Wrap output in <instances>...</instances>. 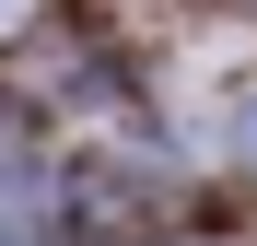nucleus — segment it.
<instances>
[{
    "label": "nucleus",
    "mask_w": 257,
    "mask_h": 246,
    "mask_svg": "<svg viewBox=\"0 0 257 246\" xmlns=\"http://www.w3.org/2000/svg\"><path fill=\"white\" fill-rule=\"evenodd\" d=\"M222 152H234V164H245V176H257V82H245V94L222 106Z\"/></svg>",
    "instance_id": "1"
},
{
    "label": "nucleus",
    "mask_w": 257,
    "mask_h": 246,
    "mask_svg": "<svg viewBox=\"0 0 257 246\" xmlns=\"http://www.w3.org/2000/svg\"><path fill=\"white\" fill-rule=\"evenodd\" d=\"M24 12H35V0H0V35H12V24H24Z\"/></svg>",
    "instance_id": "2"
}]
</instances>
